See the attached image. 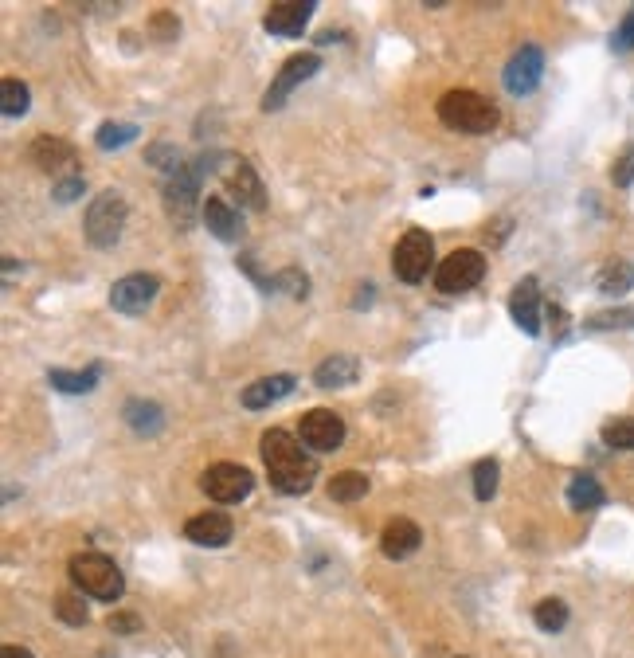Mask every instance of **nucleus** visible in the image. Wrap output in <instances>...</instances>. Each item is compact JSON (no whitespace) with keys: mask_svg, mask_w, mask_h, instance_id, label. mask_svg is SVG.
I'll return each instance as SVG.
<instances>
[{"mask_svg":"<svg viewBox=\"0 0 634 658\" xmlns=\"http://www.w3.org/2000/svg\"><path fill=\"white\" fill-rule=\"evenodd\" d=\"M603 443L615 451H634V416L603 423Z\"/></svg>","mask_w":634,"mask_h":658,"instance_id":"33","label":"nucleus"},{"mask_svg":"<svg viewBox=\"0 0 634 658\" xmlns=\"http://www.w3.org/2000/svg\"><path fill=\"white\" fill-rule=\"evenodd\" d=\"M98 376H102V365L79 369V373H71V369H51L47 380H51V388H55V392H63V396H87V392H94Z\"/></svg>","mask_w":634,"mask_h":658,"instance_id":"22","label":"nucleus"},{"mask_svg":"<svg viewBox=\"0 0 634 658\" xmlns=\"http://www.w3.org/2000/svg\"><path fill=\"white\" fill-rule=\"evenodd\" d=\"M533 619H537V627L541 631H564L568 627V604L564 600H556V596H548V600H541L537 604V611H533Z\"/></svg>","mask_w":634,"mask_h":658,"instance_id":"28","label":"nucleus"},{"mask_svg":"<svg viewBox=\"0 0 634 658\" xmlns=\"http://www.w3.org/2000/svg\"><path fill=\"white\" fill-rule=\"evenodd\" d=\"M611 185L615 188H631L634 185V141L615 157V165H611Z\"/></svg>","mask_w":634,"mask_h":658,"instance_id":"37","label":"nucleus"},{"mask_svg":"<svg viewBox=\"0 0 634 658\" xmlns=\"http://www.w3.org/2000/svg\"><path fill=\"white\" fill-rule=\"evenodd\" d=\"M137 627H141V619H137L134 611H114L110 615V631H118V635H130Z\"/></svg>","mask_w":634,"mask_h":658,"instance_id":"40","label":"nucleus"},{"mask_svg":"<svg viewBox=\"0 0 634 658\" xmlns=\"http://www.w3.org/2000/svg\"><path fill=\"white\" fill-rule=\"evenodd\" d=\"M145 161H149V165H157V169H161L165 177H173V173H177V169L184 165L181 153H177L173 145H165V141H161V145H153V149L145 153Z\"/></svg>","mask_w":634,"mask_h":658,"instance_id":"35","label":"nucleus"},{"mask_svg":"<svg viewBox=\"0 0 634 658\" xmlns=\"http://www.w3.org/2000/svg\"><path fill=\"white\" fill-rule=\"evenodd\" d=\"M83 188H87L83 173H67V177H59V181L51 185V200H55V204H71V200L83 196Z\"/></svg>","mask_w":634,"mask_h":658,"instance_id":"36","label":"nucleus"},{"mask_svg":"<svg viewBox=\"0 0 634 658\" xmlns=\"http://www.w3.org/2000/svg\"><path fill=\"white\" fill-rule=\"evenodd\" d=\"M294 376L290 373H274V376H263V380H255V384H247L243 388V408H251V412H259V408H271L278 404L282 396H290L294 392Z\"/></svg>","mask_w":634,"mask_h":658,"instance_id":"20","label":"nucleus"},{"mask_svg":"<svg viewBox=\"0 0 634 658\" xmlns=\"http://www.w3.org/2000/svg\"><path fill=\"white\" fill-rule=\"evenodd\" d=\"M588 329L595 333H611V329H634V306H611V310H599L588 318Z\"/></svg>","mask_w":634,"mask_h":658,"instance_id":"29","label":"nucleus"},{"mask_svg":"<svg viewBox=\"0 0 634 658\" xmlns=\"http://www.w3.org/2000/svg\"><path fill=\"white\" fill-rule=\"evenodd\" d=\"M227 192H231L239 204L255 208V212L267 208V188H263V181H259V173H255L251 161H235V165H231V173H227Z\"/></svg>","mask_w":634,"mask_h":658,"instance_id":"18","label":"nucleus"},{"mask_svg":"<svg viewBox=\"0 0 634 658\" xmlns=\"http://www.w3.org/2000/svg\"><path fill=\"white\" fill-rule=\"evenodd\" d=\"M126 220H130V204L122 200V192H114V188L98 192L87 204V220H83L87 243L91 247H114L126 232Z\"/></svg>","mask_w":634,"mask_h":658,"instance_id":"5","label":"nucleus"},{"mask_svg":"<svg viewBox=\"0 0 634 658\" xmlns=\"http://www.w3.org/2000/svg\"><path fill=\"white\" fill-rule=\"evenodd\" d=\"M595 286H599L603 298H623V294H631V286H634V267L627 259H611V263L599 271Z\"/></svg>","mask_w":634,"mask_h":658,"instance_id":"23","label":"nucleus"},{"mask_svg":"<svg viewBox=\"0 0 634 658\" xmlns=\"http://www.w3.org/2000/svg\"><path fill=\"white\" fill-rule=\"evenodd\" d=\"M208 165H216V157L208 153H200L196 161H188V165H181L169 181H165V212H169V220L181 228V232H188L192 228V220H196V204H204L200 200V181H204V169Z\"/></svg>","mask_w":634,"mask_h":658,"instance_id":"3","label":"nucleus"},{"mask_svg":"<svg viewBox=\"0 0 634 658\" xmlns=\"http://www.w3.org/2000/svg\"><path fill=\"white\" fill-rule=\"evenodd\" d=\"M0 658H36V655H32L28 647H4V651H0Z\"/></svg>","mask_w":634,"mask_h":658,"instance_id":"42","label":"nucleus"},{"mask_svg":"<svg viewBox=\"0 0 634 658\" xmlns=\"http://www.w3.org/2000/svg\"><path fill=\"white\" fill-rule=\"evenodd\" d=\"M28 106H32V94L24 87V79L4 75V79H0V110H4L8 118H24Z\"/></svg>","mask_w":634,"mask_h":658,"instance_id":"26","label":"nucleus"},{"mask_svg":"<svg viewBox=\"0 0 634 658\" xmlns=\"http://www.w3.org/2000/svg\"><path fill=\"white\" fill-rule=\"evenodd\" d=\"M177 32H181V24H177L173 12H157V16H153V36H157V40H173Z\"/></svg>","mask_w":634,"mask_h":658,"instance_id":"39","label":"nucleus"},{"mask_svg":"<svg viewBox=\"0 0 634 658\" xmlns=\"http://www.w3.org/2000/svg\"><path fill=\"white\" fill-rule=\"evenodd\" d=\"M310 16H314V0H278V4L267 8L263 28L271 36H302Z\"/></svg>","mask_w":634,"mask_h":658,"instance_id":"13","label":"nucleus"},{"mask_svg":"<svg viewBox=\"0 0 634 658\" xmlns=\"http://www.w3.org/2000/svg\"><path fill=\"white\" fill-rule=\"evenodd\" d=\"M548 322H552V326H556V341H560V337H564V333H568V314H564V310H560V306H552V310H548Z\"/></svg>","mask_w":634,"mask_h":658,"instance_id":"41","label":"nucleus"},{"mask_svg":"<svg viewBox=\"0 0 634 658\" xmlns=\"http://www.w3.org/2000/svg\"><path fill=\"white\" fill-rule=\"evenodd\" d=\"M271 290H282V294H290V298H306V294H310V279H306L302 267H282L271 279Z\"/></svg>","mask_w":634,"mask_h":658,"instance_id":"31","label":"nucleus"},{"mask_svg":"<svg viewBox=\"0 0 634 658\" xmlns=\"http://www.w3.org/2000/svg\"><path fill=\"white\" fill-rule=\"evenodd\" d=\"M122 420L130 423V431H137V435H157L165 427V412L153 400H130L126 412H122Z\"/></svg>","mask_w":634,"mask_h":658,"instance_id":"24","label":"nucleus"},{"mask_svg":"<svg viewBox=\"0 0 634 658\" xmlns=\"http://www.w3.org/2000/svg\"><path fill=\"white\" fill-rule=\"evenodd\" d=\"M509 314H513V322H517V329L525 337H537L541 333V290H537V279H521L513 286Z\"/></svg>","mask_w":634,"mask_h":658,"instance_id":"14","label":"nucleus"},{"mask_svg":"<svg viewBox=\"0 0 634 658\" xmlns=\"http://www.w3.org/2000/svg\"><path fill=\"white\" fill-rule=\"evenodd\" d=\"M419 545H423V529H419L411 517H392V521L384 525V533H380V549H384V557H392V561L411 557Z\"/></svg>","mask_w":634,"mask_h":658,"instance_id":"17","label":"nucleus"},{"mask_svg":"<svg viewBox=\"0 0 634 658\" xmlns=\"http://www.w3.org/2000/svg\"><path fill=\"white\" fill-rule=\"evenodd\" d=\"M364 494H368V478H364L361 470H341L329 482V498L333 502H361Z\"/></svg>","mask_w":634,"mask_h":658,"instance_id":"27","label":"nucleus"},{"mask_svg":"<svg viewBox=\"0 0 634 658\" xmlns=\"http://www.w3.org/2000/svg\"><path fill=\"white\" fill-rule=\"evenodd\" d=\"M28 157H32V165L44 169V173H63V177H67V173H79V169H75V145L63 138H47V134L44 138H36Z\"/></svg>","mask_w":634,"mask_h":658,"instance_id":"16","label":"nucleus"},{"mask_svg":"<svg viewBox=\"0 0 634 658\" xmlns=\"http://www.w3.org/2000/svg\"><path fill=\"white\" fill-rule=\"evenodd\" d=\"M67 568H71L75 588L94 596V600H102V604H114L126 592V580H122L118 564L110 561L106 553H79V557H71Z\"/></svg>","mask_w":634,"mask_h":658,"instance_id":"4","label":"nucleus"},{"mask_svg":"<svg viewBox=\"0 0 634 658\" xmlns=\"http://www.w3.org/2000/svg\"><path fill=\"white\" fill-rule=\"evenodd\" d=\"M498 494V463L494 459H482L474 463V498L478 502H490Z\"/></svg>","mask_w":634,"mask_h":658,"instance_id":"32","label":"nucleus"},{"mask_svg":"<svg viewBox=\"0 0 634 658\" xmlns=\"http://www.w3.org/2000/svg\"><path fill=\"white\" fill-rule=\"evenodd\" d=\"M200 220L208 224V232L216 235V239H224V243H235L243 235V220H239V212L227 204L224 196H208L200 204Z\"/></svg>","mask_w":634,"mask_h":658,"instance_id":"19","label":"nucleus"},{"mask_svg":"<svg viewBox=\"0 0 634 658\" xmlns=\"http://www.w3.org/2000/svg\"><path fill=\"white\" fill-rule=\"evenodd\" d=\"M55 611L67 627H83L87 623V604H83V592H63L55 596Z\"/></svg>","mask_w":634,"mask_h":658,"instance_id":"34","label":"nucleus"},{"mask_svg":"<svg viewBox=\"0 0 634 658\" xmlns=\"http://www.w3.org/2000/svg\"><path fill=\"white\" fill-rule=\"evenodd\" d=\"M231 533H235V525H231V517L220 514V510L188 517V525H184V537L196 541V545H204V549H224L227 541H231Z\"/></svg>","mask_w":634,"mask_h":658,"instance_id":"15","label":"nucleus"},{"mask_svg":"<svg viewBox=\"0 0 634 658\" xmlns=\"http://www.w3.org/2000/svg\"><path fill=\"white\" fill-rule=\"evenodd\" d=\"M134 138H137L134 122H102V126H98V134H94L98 149H122L126 141H134Z\"/></svg>","mask_w":634,"mask_h":658,"instance_id":"30","label":"nucleus"},{"mask_svg":"<svg viewBox=\"0 0 634 658\" xmlns=\"http://www.w3.org/2000/svg\"><path fill=\"white\" fill-rule=\"evenodd\" d=\"M157 290H161L157 275H145V271H141V275H126V279H118L110 286V306H114L118 314L137 318V314H145V310L153 306Z\"/></svg>","mask_w":634,"mask_h":658,"instance_id":"12","label":"nucleus"},{"mask_svg":"<svg viewBox=\"0 0 634 658\" xmlns=\"http://www.w3.org/2000/svg\"><path fill=\"white\" fill-rule=\"evenodd\" d=\"M317 71H321V55H314V51H298V55H290V59L278 67V75L271 79L267 94H263V110H267V114H271V110H282L286 98L298 91L310 75H317Z\"/></svg>","mask_w":634,"mask_h":658,"instance_id":"7","label":"nucleus"},{"mask_svg":"<svg viewBox=\"0 0 634 658\" xmlns=\"http://www.w3.org/2000/svg\"><path fill=\"white\" fill-rule=\"evenodd\" d=\"M298 439L310 451H317V455L337 451L345 443V420L337 412H329V408H314V412H306L302 423H298Z\"/></svg>","mask_w":634,"mask_h":658,"instance_id":"10","label":"nucleus"},{"mask_svg":"<svg viewBox=\"0 0 634 658\" xmlns=\"http://www.w3.org/2000/svg\"><path fill=\"white\" fill-rule=\"evenodd\" d=\"M431 267H435V243H431V235L423 232V228H408L404 239L396 243V251H392V271H396V279L415 286V282L427 279Z\"/></svg>","mask_w":634,"mask_h":658,"instance_id":"6","label":"nucleus"},{"mask_svg":"<svg viewBox=\"0 0 634 658\" xmlns=\"http://www.w3.org/2000/svg\"><path fill=\"white\" fill-rule=\"evenodd\" d=\"M263 451V463H267V474H271V486L278 494H306L317 478V459L302 455L298 439L282 427H271L259 443Z\"/></svg>","mask_w":634,"mask_h":658,"instance_id":"1","label":"nucleus"},{"mask_svg":"<svg viewBox=\"0 0 634 658\" xmlns=\"http://www.w3.org/2000/svg\"><path fill=\"white\" fill-rule=\"evenodd\" d=\"M357 306H372V286H364L361 294H357Z\"/></svg>","mask_w":634,"mask_h":658,"instance_id":"43","label":"nucleus"},{"mask_svg":"<svg viewBox=\"0 0 634 658\" xmlns=\"http://www.w3.org/2000/svg\"><path fill=\"white\" fill-rule=\"evenodd\" d=\"M603 486L591 478V474H576L572 482H568V506L572 510H580V514H588V510H599L603 506Z\"/></svg>","mask_w":634,"mask_h":658,"instance_id":"25","label":"nucleus"},{"mask_svg":"<svg viewBox=\"0 0 634 658\" xmlns=\"http://www.w3.org/2000/svg\"><path fill=\"white\" fill-rule=\"evenodd\" d=\"M251 486H255V474L247 467H239V463H216V467H208L200 474V490L208 498H216L220 506L243 502L251 494Z\"/></svg>","mask_w":634,"mask_h":658,"instance_id":"9","label":"nucleus"},{"mask_svg":"<svg viewBox=\"0 0 634 658\" xmlns=\"http://www.w3.org/2000/svg\"><path fill=\"white\" fill-rule=\"evenodd\" d=\"M357 376H361V361L349 353H337V357H325L317 365L314 384L317 388H345V384H357Z\"/></svg>","mask_w":634,"mask_h":658,"instance_id":"21","label":"nucleus"},{"mask_svg":"<svg viewBox=\"0 0 634 658\" xmlns=\"http://www.w3.org/2000/svg\"><path fill=\"white\" fill-rule=\"evenodd\" d=\"M435 110H439V122L454 134H490L501 122L498 106L474 91H447Z\"/></svg>","mask_w":634,"mask_h":658,"instance_id":"2","label":"nucleus"},{"mask_svg":"<svg viewBox=\"0 0 634 658\" xmlns=\"http://www.w3.org/2000/svg\"><path fill=\"white\" fill-rule=\"evenodd\" d=\"M544 79V51L537 44H525L521 51H513V59L505 63V91L525 98L541 87Z\"/></svg>","mask_w":634,"mask_h":658,"instance_id":"11","label":"nucleus"},{"mask_svg":"<svg viewBox=\"0 0 634 658\" xmlns=\"http://www.w3.org/2000/svg\"><path fill=\"white\" fill-rule=\"evenodd\" d=\"M611 51H619V55H623V51H634V8L623 16V24L615 28V36H611Z\"/></svg>","mask_w":634,"mask_h":658,"instance_id":"38","label":"nucleus"},{"mask_svg":"<svg viewBox=\"0 0 634 658\" xmlns=\"http://www.w3.org/2000/svg\"><path fill=\"white\" fill-rule=\"evenodd\" d=\"M482 275H486L482 251L462 247V251H451V255L435 267V286H439L443 294H462V290H474V286L482 282Z\"/></svg>","mask_w":634,"mask_h":658,"instance_id":"8","label":"nucleus"}]
</instances>
